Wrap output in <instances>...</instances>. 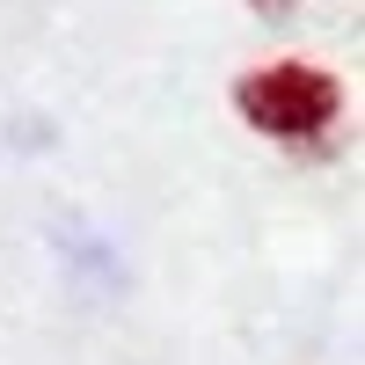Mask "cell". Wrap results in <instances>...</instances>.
<instances>
[{"label":"cell","instance_id":"obj_1","mask_svg":"<svg viewBox=\"0 0 365 365\" xmlns=\"http://www.w3.org/2000/svg\"><path fill=\"white\" fill-rule=\"evenodd\" d=\"M234 110L263 139H314L344 117V81L307 58H278V66H256L234 81Z\"/></svg>","mask_w":365,"mask_h":365},{"label":"cell","instance_id":"obj_2","mask_svg":"<svg viewBox=\"0 0 365 365\" xmlns=\"http://www.w3.org/2000/svg\"><path fill=\"white\" fill-rule=\"evenodd\" d=\"M249 8H256V15H270V22H278V15H292V8H299V0H249Z\"/></svg>","mask_w":365,"mask_h":365}]
</instances>
